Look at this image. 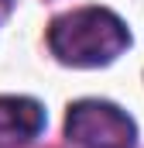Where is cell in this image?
Segmentation results:
<instances>
[{"label": "cell", "instance_id": "1", "mask_svg": "<svg viewBox=\"0 0 144 148\" xmlns=\"http://www.w3.org/2000/svg\"><path fill=\"white\" fill-rule=\"evenodd\" d=\"M48 48L58 62L75 69L110 66L120 52L130 48V31L107 7H79L52 21Z\"/></svg>", "mask_w": 144, "mask_h": 148}, {"label": "cell", "instance_id": "2", "mask_svg": "<svg viewBox=\"0 0 144 148\" xmlns=\"http://www.w3.org/2000/svg\"><path fill=\"white\" fill-rule=\"evenodd\" d=\"M65 134L79 148H134L137 124L107 100H75L65 117Z\"/></svg>", "mask_w": 144, "mask_h": 148}, {"label": "cell", "instance_id": "3", "mask_svg": "<svg viewBox=\"0 0 144 148\" xmlns=\"http://www.w3.org/2000/svg\"><path fill=\"white\" fill-rule=\"evenodd\" d=\"M45 127V110L31 97H0V148L28 145Z\"/></svg>", "mask_w": 144, "mask_h": 148}, {"label": "cell", "instance_id": "4", "mask_svg": "<svg viewBox=\"0 0 144 148\" xmlns=\"http://www.w3.org/2000/svg\"><path fill=\"white\" fill-rule=\"evenodd\" d=\"M10 7H14V0H0V21L10 14Z\"/></svg>", "mask_w": 144, "mask_h": 148}]
</instances>
